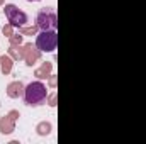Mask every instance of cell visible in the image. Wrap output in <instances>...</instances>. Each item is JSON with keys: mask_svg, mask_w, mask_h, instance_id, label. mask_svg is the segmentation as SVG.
<instances>
[{"mask_svg": "<svg viewBox=\"0 0 146 144\" xmlns=\"http://www.w3.org/2000/svg\"><path fill=\"white\" fill-rule=\"evenodd\" d=\"M48 97V90L44 87V83L41 81H33L26 87V92H24V98H26V104L27 105H41Z\"/></svg>", "mask_w": 146, "mask_h": 144, "instance_id": "cell-1", "label": "cell"}, {"mask_svg": "<svg viewBox=\"0 0 146 144\" xmlns=\"http://www.w3.org/2000/svg\"><path fill=\"white\" fill-rule=\"evenodd\" d=\"M36 46L44 53H53L58 46V34L54 31H41L37 34Z\"/></svg>", "mask_w": 146, "mask_h": 144, "instance_id": "cell-2", "label": "cell"}, {"mask_svg": "<svg viewBox=\"0 0 146 144\" xmlns=\"http://www.w3.org/2000/svg\"><path fill=\"white\" fill-rule=\"evenodd\" d=\"M3 12H5L7 20H9L14 27H21V26H24V24L27 22V15H26L22 10H19L14 3H7L5 9H3Z\"/></svg>", "mask_w": 146, "mask_h": 144, "instance_id": "cell-3", "label": "cell"}, {"mask_svg": "<svg viewBox=\"0 0 146 144\" xmlns=\"http://www.w3.org/2000/svg\"><path fill=\"white\" fill-rule=\"evenodd\" d=\"M37 26L42 31H54L56 27V15L53 10H41L37 14Z\"/></svg>", "mask_w": 146, "mask_h": 144, "instance_id": "cell-4", "label": "cell"}, {"mask_svg": "<svg viewBox=\"0 0 146 144\" xmlns=\"http://www.w3.org/2000/svg\"><path fill=\"white\" fill-rule=\"evenodd\" d=\"M29 2H39V0H29Z\"/></svg>", "mask_w": 146, "mask_h": 144, "instance_id": "cell-5", "label": "cell"}]
</instances>
